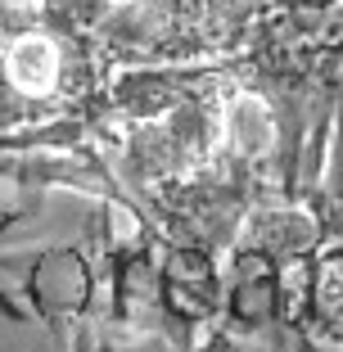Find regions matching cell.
I'll use <instances>...</instances> for the list:
<instances>
[{"label":"cell","instance_id":"obj_1","mask_svg":"<svg viewBox=\"0 0 343 352\" xmlns=\"http://www.w3.org/2000/svg\"><path fill=\"white\" fill-rule=\"evenodd\" d=\"M217 68L230 95L267 109L280 199L307 204L343 118V0H267Z\"/></svg>","mask_w":343,"mask_h":352},{"label":"cell","instance_id":"obj_2","mask_svg":"<svg viewBox=\"0 0 343 352\" xmlns=\"http://www.w3.org/2000/svg\"><path fill=\"white\" fill-rule=\"evenodd\" d=\"M312 212L271 195L253 208L226 262L217 311H195L172 298L149 339L122 352H343L316 339L298 302V276L312 262ZM73 352H91L77 343Z\"/></svg>","mask_w":343,"mask_h":352}]
</instances>
